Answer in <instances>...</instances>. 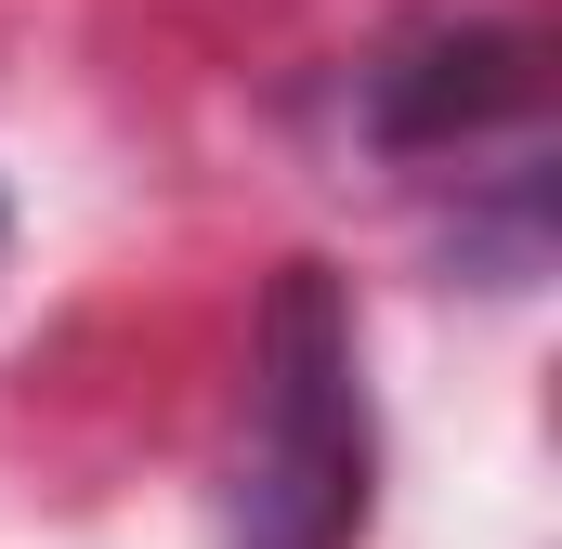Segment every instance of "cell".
Instances as JSON below:
<instances>
[{"instance_id": "cell-1", "label": "cell", "mask_w": 562, "mask_h": 549, "mask_svg": "<svg viewBox=\"0 0 562 549\" xmlns=\"http://www.w3.org/2000/svg\"><path fill=\"white\" fill-rule=\"evenodd\" d=\"M367 524V367L327 262H288L249 327V445H236V549H340Z\"/></svg>"}, {"instance_id": "cell-2", "label": "cell", "mask_w": 562, "mask_h": 549, "mask_svg": "<svg viewBox=\"0 0 562 549\" xmlns=\"http://www.w3.org/2000/svg\"><path fill=\"white\" fill-rule=\"evenodd\" d=\"M537 119V40L524 26H431L367 79V132L393 157H445L471 132H524Z\"/></svg>"}, {"instance_id": "cell-3", "label": "cell", "mask_w": 562, "mask_h": 549, "mask_svg": "<svg viewBox=\"0 0 562 549\" xmlns=\"http://www.w3.org/2000/svg\"><path fill=\"white\" fill-rule=\"evenodd\" d=\"M0 249H13V197H0Z\"/></svg>"}]
</instances>
